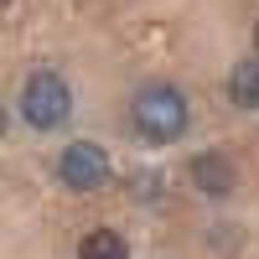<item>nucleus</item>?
Returning <instances> with one entry per match:
<instances>
[{
    "instance_id": "20e7f679",
    "label": "nucleus",
    "mask_w": 259,
    "mask_h": 259,
    "mask_svg": "<svg viewBox=\"0 0 259 259\" xmlns=\"http://www.w3.org/2000/svg\"><path fill=\"white\" fill-rule=\"evenodd\" d=\"M192 177H197V187L202 192H223L233 187V166H228V156H218V150H207V156H197L192 161Z\"/></svg>"
},
{
    "instance_id": "39448f33",
    "label": "nucleus",
    "mask_w": 259,
    "mask_h": 259,
    "mask_svg": "<svg viewBox=\"0 0 259 259\" xmlns=\"http://www.w3.org/2000/svg\"><path fill=\"white\" fill-rule=\"evenodd\" d=\"M228 99L239 109H259V57H244L239 68L228 73Z\"/></svg>"
},
{
    "instance_id": "7ed1b4c3",
    "label": "nucleus",
    "mask_w": 259,
    "mask_h": 259,
    "mask_svg": "<svg viewBox=\"0 0 259 259\" xmlns=\"http://www.w3.org/2000/svg\"><path fill=\"white\" fill-rule=\"evenodd\" d=\"M57 171H62V182H68L73 192H99L104 182H109V156H104L94 140H78V145L62 150Z\"/></svg>"
},
{
    "instance_id": "1a4fd4ad",
    "label": "nucleus",
    "mask_w": 259,
    "mask_h": 259,
    "mask_svg": "<svg viewBox=\"0 0 259 259\" xmlns=\"http://www.w3.org/2000/svg\"><path fill=\"white\" fill-rule=\"evenodd\" d=\"M0 130H6V114H0Z\"/></svg>"
},
{
    "instance_id": "0eeeda50",
    "label": "nucleus",
    "mask_w": 259,
    "mask_h": 259,
    "mask_svg": "<svg viewBox=\"0 0 259 259\" xmlns=\"http://www.w3.org/2000/svg\"><path fill=\"white\" fill-rule=\"evenodd\" d=\"M254 47H259V26H254Z\"/></svg>"
},
{
    "instance_id": "423d86ee",
    "label": "nucleus",
    "mask_w": 259,
    "mask_h": 259,
    "mask_svg": "<svg viewBox=\"0 0 259 259\" xmlns=\"http://www.w3.org/2000/svg\"><path fill=\"white\" fill-rule=\"evenodd\" d=\"M78 259H130V249H124V239H119L114 228H94L89 239H83Z\"/></svg>"
},
{
    "instance_id": "f257e3e1",
    "label": "nucleus",
    "mask_w": 259,
    "mask_h": 259,
    "mask_svg": "<svg viewBox=\"0 0 259 259\" xmlns=\"http://www.w3.org/2000/svg\"><path fill=\"white\" fill-rule=\"evenodd\" d=\"M130 119H135L140 140L166 145V140H177L187 130V99L177 89H145L135 104H130Z\"/></svg>"
},
{
    "instance_id": "6e6552de",
    "label": "nucleus",
    "mask_w": 259,
    "mask_h": 259,
    "mask_svg": "<svg viewBox=\"0 0 259 259\" xmlns=\"http://www.w3.org/2000/svg\"><path fill=\"white\" fill-rule=\"evenodd\" d=\"M6 6H11V0H0V11H6Z\"/></svg>"
},
{
    "instance_id": "f03ea898",
    "label": "nucleus",
    "mask_w": 259,
    "mask_h": 259,
    "mask_svg": "<svg viewBox=\"0 0 259 259\" xmlns=\"http://www.w3.org/2000/svg\"><path fill=\"white\" fill-rule=\"evenodd\" d=\"M21 114H26L31 130H57L62 119L73 114V94L57 73H31L26 94H21Z\"/></svg>"
}]
</instances>
